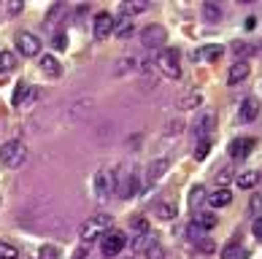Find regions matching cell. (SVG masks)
Here are the masks:
<instances>
[{
    "instance_id": "cell-36",
    "label": "cell",
    "mask_w": 262,
    "mask_h": 259,
    "mask_svg": "<svg viewBox=\"0 0 262 259\" xmlns=\"http://www.w3.org/2000/svg\"><path fill=\"white\" fill-rule=\"evenodd\" d=\"M162 256H165V248H162L160 241H157V243H154L149 251H146V259H162Z\"/></svg>"
},
{
    "instance_id": "cell-18",
    "label": "cell",
    "mask_w": 262,
    "mask_h": 259,
    "mask_svg": "<svg viewBox=\"0 0 262 259\" xmlns=\"http://www.w3.org/2000/svg\"><path fill=\"white\" fill-rule=\"evenodd\" d=\"M222 54H225V49H222L219 43H211V46H203L195 57H198V60H203V62H216Z\"/></svg>"
},
{
    "instance_id": "cell-14",
    "label": "cell",
    "mask_w": 262,
    "mask_h": 259,
    "mask_svg": "<svg viewBox=\"0 0 262 259\" xmlns=\"http://www.w3.org/2000/svg\"><path fill=\"white\" fill-rule=\"evenodd\" d=\"M116 192H119V197L122 200H130L135 197V192H138V178L133 176V173H127L122 181H119V186H116Z\"/></svg>"
},
{
    "instance_id": "cell-9",
    "label": "cell",
    "mask_w": 262,
    "mask_h": 259,
    "mask_svg": "<svg viewBox=\"0 0 262 259\" xmlns=\"http://www.w3.org/2000/svg\"><path fill=\"white\" fill-rule=\"evenodd\" d=\"M114 27H116V19L108 14V11H103V14H98L95 16V22H92V33H95V38L98 41H105L111 33H114Z\"/></svg>"
},
{
    "instance_id": "cell-5",
    "label": "cell",
    "mask_w": 262,
    "mask_h": 259,
    "mask_svg": "<svg viewBox=\"0 0 262 259\" xmlns=\"http://www.w3.org/2000/svg\"><path fill=\"white\" fill-rule=\"evenodd\" d=\"M92 189H95V197L98 200H105L116 189V181H114V173L111 170H98L92 178Z\"/></svg>"
},
{
    "instance_id": "cell-23",
    "label": "cell",
    "mask_w": 262,
    "mask_h": 259,
    "mask_svg": "<svg viewBox=\"0 0 262 259\" xmlns=\"http://www.w3.org/2000/svg\"><path fill=\"white\" fill-rule=\"evenodd\" d=\"M203 16H206L208 22H219L222 19V6L219 3H203Z\"/></svg>"
},
{
    "instance_id": "cell-6",
    "label": "cell",
    "mask_w": 262,
    "mask_h": 259,
    "mask_svg": "<svg viewBox=\"0 0 262 259\" xmlns=\"http://www.w3.org/2000/svg\"><path fill=\"white\" fill-rule=\"evenodd\" d=\"M141 41L146 49H162L165 41H168V30L162 25H149L146 30H141Z\"/></svg>"
},
{
    "instance_id": "cell-15",
    "label": "cell",
    "mask_w": 262,
    "mask_h": 259,
    "mask_svg": "<svg viewBox=\"0 0 262 259\" xmlns=\"http://www.w3.org/2000/svg\"><path fill=\"white\" fill-rule=\"evenodd\" d=\"M246 76H249V62H246V60H244V62L235 60V65H232L230 73H227V84H230V86H235V84L244 81Z\"/></svg>"
},
{
    "instance_id": "cell-25",
    "label": "cell",
    "mask_w": 262,
    "mask_h": 259,
    "mask_svg": "<svg viewBox=\"0 0 262 259\" xmlns=\"http://www.w3.org/2000/svg\"><path fill=\"white\" fill-rule=\"evenodd\" d=\"M16 68V57L11 52H0V73H8Z\"/></svg>"
},
{
    "instance_id": "cell-1",
    "label": "cell",
    "mask_w": 262,
    "mask_h": 259,
    "mask_svg": "<svg viewBox=\"0 0 262 259\" xmlns=\"http://www.w3.org/2000/svg\"><path fill=\"white\" fill-rule=\"evenodd\" d=\"M108 227H111V216L108 214H95V216H90L81 224L79 238L84 243H92V241H98V238H103L105 232H108Z\"/></svg>"
},
{
    "instance_id": "cell-39",
    "label": "cell",
    "mask_w": 262,
    "mask_h": 259,
    "mask_svg": "<svg viewBox=\"0 0 262 259\" xmlns=\"http://www.w3.org/2000/svg\"><path fill=\"white\" fill-rule=\"evenodd\" d=\"M249 208L254 210V214H262V195H259V192H254V195H251V203H249Z\"/></svg>"
},
{
    "instance_id": "cell-34",
    "label": "cell",
    "mask_w": 262,
    "mask_h": 259,
    "mask_svg": "<svg viewBox=\"0 0 262 259\" xmlns=\"http://www.w3.org/2000/svg\"><path fill=\"white\" fill-rule=\"evenodd\" d=\"M208 151H211V138H206V140H200V143H198L195 159H206V157H208Z\"/></svg>"
},
{
    "instance_id": "cell-10",
    "label": "cell",
    "mask_w": 262,
    "mask_h": 259,
    "mask_svg": "<svg viewBox=\"0 0 262 259\" xmlns=\"http://www.w3.org/2000/svg\"><path fill=\"white\" fill-rule=\"evenodd\" d=\"M38 98V89L30 84H19L16 86V92H14V98H11V105H16V108H30V105L35 103Z\"/></svg>"
},
{
    "instance_id": "cell-20",
    "label": "cell",
    "mask_w": 262,
    "mask_h": 259,
    "mask_svg": "<svg viewBox=\"0 0 262 259\" xmlns=\"http://www.w3.org/2000/svg\"><path fill=\"white\" fill-rule=\"evenodd\" d=\"M213 124H216V116H213V113H206V116H203V119L195 124V135H198L200 140H206Z\"/></svg>"
},
{
    "instance_id": "cell-22",
    "label": "cell",
    "mask_w": 262,
    "mask_h": 259,
    "mask_svg": "<svg viewBox=\"0 0 262 259\" xmlns=\"http://www.w3.org/2000/svg\"><path fill=\"white\" fill-rule=\"evenodd\" d=\"M257 181H259V170H246V173H241V176H235V184H238L241 189L257 186Z\"/></svg>"
},
{
    "instance_id": "cell-30",
    "label": "cell",
    "mask_w": 262,
    "mask_h": 259,
    "mask_svg": "<svg viewBox=\"0 0 262 259\" xmlns=\"http://www.w3.org/2000/svg\"><path fill=\"white\" fill-rule=\"evenodd\" d=\"M119 11H122L124 16H133V14L146 11V3H119Z\"/></svg>"
},
{
    "instance_id": "cell-29",
    "label": "cell",
    "mask_w": 262,
    "mask_h": 259,
    "mask_svg": "<svg viewBox=\"0 0 262 259\" xmlns=\"http://www.w3.org/2000/svg\"><path fill=\"white\" fill-rule=\"evenodd\" d=\"M206 197L208 195H206V189H203V186H192V192H189V208H198Z\"/></svg>"
},
{
    "instance_id": "cell-16",
    "label": "cell",
    "mask_w": 262,
    "mask_h": 259,
    "mask_svg": "<svg viewBox=\"0 0 262 259\" xmlns=\"http://www.w3.org/2000/svg\"><path fill=\"white\" fill-rule=\"evenodd\" d=\"M38 65H41V70H43L46 76H52V79L62 73V62H57L54 54H41V62H38Z\"/></svg>"
},
{
    "instance_id": "cell-38",
    "label": "cell",
    "mask_w": 262,
    "mask_h": 259,
    "mask_svg": "<svg viewBox=\"0 0 262 259\" xmlns=\"http://www.w3.org/2000/svg\"><path fill=\"white\" fill-rule=\"evenodd\" d=\"M198 248H200V251H206V254H211L216 246H213L211 238H203V235H200V238H198Z\"/></svg>"
},
{
    "instance_id": "cell-4",
    "label": "cell",
    "mask_w": 262,
    "mask_h": 259,
    "mask_svg": "<svg viewBox=\"0 0 262 259\" xmlns=\"http://www.w3.org/2000/svg\"><path fill=\"white\" fill-rule=\"evenodd\" d=\"M124 246H127V235L119 232V229H108V232H105V235L100 238L103 256H116Z\"/></svg>"
},
{
    "instance_id": "cell-8",
    "label": "cell",
    "mask_w": 262,
    "mask_h": 259,
    "mask_svg": "<svg viewBox=\"0 0 262 259\" xmlns=\"http://www.w3.org/2000/svg\"><path fill=\"white\" fill-rule=\"evenodd\" d=\"M254 149H257V140H254V138H251V135H241V138H235V140H230L227 154H230L232 159H246Z\"/></svg>"
},
{
    "instance_id": "cell-33",
    "label": "cell",
    "mask_w": 262,
    "mask_h": 259,
    "mask_svg": "<svg viewBox=\"0 0 262 259\" xmlns=\"http://www.w3.org/2000/svg\"><path fill=\"white\" fill-rule=\"evenodd\" d=\"M41 259H62V254H60V248L57 246H41Z\"/></svg>"
},
{
    "instance_id": "cell-11",
    "label": "cell",
    "mask_w": 262,
    "mask_h": 259,
    "mask_svg": "<svg viewBox=\"0 0 262 259\" xmlns=\"http://www.w3.org/2000/svg\"><path fill=\"white\" fill-rule=\"evenodd\" d=\"M192 227H198L200 232H211V229L216 227V214H208V210H198V214L192 216Z\"/></svg>"
},
{
    "instance_id": "cell-32",
    "label": "cell",
    "mask_w": 262,
    "mask_h": 259,
    "mask_svg": "<svg viewBox=\"0 0 262 259\" xmlns=\"http://www.w3.org/2000/svg\"><path fill=\"white\" fill-rule=\"evenodd\" d=\"M251 52H254V49H251L249 43H244V41H235V43H232V54H238L241 62H244V57H249Z\"/></svg>"
},
{
    "instance_id": "cell-13",
    "label": "cell",
    "mask_w": 262,
    "mask_h": 259,
    "mask_svg": "<svg viewBox=\"0 0 262 259\" xmlns=\"http://www.w3.org/2000/svg\"><path fill=\"white\" fill-rule=\"evenodd\" d=\"M249 256V248L241 246V238L235 235L232 241L225 246V251H222V259H246Z\"/></svg>"
},
{
    "instance_id": "cell-24",
    "label": "cell",
    "mask_w": 262,
    "mask_h": 259,
    "mask_svg": "<svg viewBox=\"0 0 262 259\" xmlns=\"http://www.w3.org/2000/svg\"><path fill=\"white\" fill-rule=\"evenodd\" d=\"M200 103H203V95L200 92H192V95H184V98H181V108L184 111H192V108H198Z\"/></svg>"
},
{
    "instance_id": "cell-37",
    "label": "cell",
    "mask_w": 262,
    "mask_h": 259,
    "mask_svg": "<svg viewBox=\"0 0 262 259\" xmlns=\"http://www.w3.org/2000/svg\"><path fill=\"white\" fill-rule=\"evenodd\" d=\"M52 46H54L57 52H62L65 46H68V35H65V33H54V41H52Z\"/></svg>"
},
{
    "instance_id": "cell-21",
    "label": "cell",
    "mask_w": 262,
    "mask_h": 259,
    "mask_svg": "<svg viewBox=\"0 0 262 259\" xmlns=\"http://www.w3.org/2000/svg\"><path fill=\"white\" fill-rule=\"evenodd\" d=\"M154 243H157V235H154V232H143V235H138V238H135L133 248H135V251H141V254H146V251H149V248H151Z\"/></svg>"
},
{
    "instance_id": "cell-31",
    "label": "cell",
    "mask_w": 262,
    "mask_h": 259,
    "mask_svg": "<svg viewBox=\"0 0 262 259\" xmlns=\"http://www.w3.org/2000/svg\"><path fill=\"white\" fill-rule=\"evenodd\" d=\"M114 30H116V38H119V41H124V38L133 35V22H130V19H124V22H122L119 27H114Z\"/></svg>"
},
{
    "instance_id": "cell-26",
    "label": "cell",
    "mask_w": 262,
    "mask_h": 259,
    "mask_svg": "<svg viewBox=\"0 0 262 259\" xmlns=\"http://www.w3.org/2000/svg\"><path fill=\"white\" fill-rule=\"evenodd\" d=\"M0 259H19V248L8 241H0Z\"/></svg>"
},
{
    "instance_id": "cell-41",
    "label": "cell",
    "mask_w": 262,
    "mask_h": 259,
    "mask_svg": "<svg viewBox=\"0 0 262 259\" xmlns=\"http://www.w3.org/2000/svg\"><path fill=\"white\" fill-rule=\"evenodd\" d=\"M6 8H8V14H11V16H16V14H22V8H25V6H22V3H16V0H11V3H8Z\"/></svg>"
},
{
    "instance_id": "cell-40",
    "label": "cell",
    "mask_w": 262,
    "mask_h": 259,
    "mask_svg": "<svg viewBox=\"0 0 262 259\" xmlns=\"http://www.w3.org/2000/svg\"><path fill=\"white\" fill-rule=\"evenodd\" d=\"M251 232H254V238L262 243V216H257V219H254V224H251Z\"/></svg>"
},
{
    "instance_id": "cell-28",
    "label": "cell",
    "mask_w": 262,
    "mask_h": 259,
    "mask_svg": "<svg viewBox=\"0 0 262 259\" xmlns=\"http://www.w3.org/2000/svg\"><path fill=\"white\" fill-rule=\"evenodd\" d=\"M230 181H235V170H230V168H222L219 173H216V184L222 186V189H227V184Z\"/></svg>"
},
{
    "instance_id": "cell-35",
    "label": "cell",
    "mask_w": 262,
    "mask_h": 259,
    "mask_svg": "<svg viewBox=\"0 0 262 259\" xmlns=\"http://www.w3.org/2000/svg\"><path fill=\"white\" fill-rule=\"evenodd\" d=\"M133 229H138V232L143 235V232H151V229H149V222H146V219H143V216H133Z\"/></svg>"
},
{
    "instance_id": "cell-3",
    "label": "cell",
    "mask_w": 262,
    "mask_h": 259,
    "mask_svg": "<svg viewBox=\"0 0 262 259\" xmlns=\"http://www.w3.org/2000/svg\"><path fill=\"white\" fill-rule=\"evenodd\" d=\"M27 157V149L22 140H8L0 146V162H3L6 168H19Z\"/></svg>"
},
{
    "instance_id": "cell-7",
    "label": "cell",
    "mask_w": 262,
    "mask_h": 259,
    "mask_svg": "<svg viewBox=\"0 0 262 259\" xmlns=\"http://www.w3.org/2000/svg\"><path fill=\"white\" fill-rule=\"evenodd\" d=\"M16 46L25 57H38L41 54V38L33 35L30 30H19L16 33Z\"/></svg>"
},
{
    "instance_id": "cell-2",
    "label": "cell",
    "mask_w": 262,
    "mask_h": 259,
    "mask_svg": "<svg viewBox=\"0 0 262 259\" xmlns=\"http://www.w3.org/2000/svg\"><path fill=\"white\" fill-rule=\"evenodd\" d=\"M154 65H157V70L162 76H168V79H179L181 76V65H179V49H160L157 60H154Z\"/></svg>"
},
{
    "instance_id": "cell-27",
    "label": "cell",
    "mask_w": 262,
    "mask_h": 259,
    "mask_svg": "<svg viewBox=\"0 0 262 259\" xmlns=\"http://www.w3.org/2000/svg\"><path fill=\"white\" fill-rule=\"evenodd\" d=\"M154 214H157L160 219H165V222H168V219L176 216V205H173V203H160L157 208H154Z\"/></svg>"
},
{
    "instance_id": "cell-19",
    "label": "cell",
    "mask_w": 262,
    "mask_h": 259,
    "mask_svg": "<svg viewBox=\"0 0 262 259\" xmlns=\"http://www.w3.org/2000/svg\"><path fill=\"white\" fill-rule=\"evenodd\" d=\"M165 170H168V159L151 162V165L146 168V184H154L157 178H162V176H165Z\"/></svg>"
},
{
    "instance_id": "cell-17",
    "label": "cell",
    "mask_w": 262,
    "mask_h": 259,
    "mask_svg": "<svg viewBox=\"0 0 262 259\" xmlns=\"http://www.w3.org/2000/svg\"><path fill=\"white\" fill-rule=\"evenodd\" d=\"M206 200H208L211 208H225V205L232 203V192L230 189H216V192H211Z\"/></svg>"
},
{
    "instance_id": "cell-12",
    "label": "cell",
    "mask_w": 262,
    "mask_h": 259,
    "mask_svg": "<svg viewBox=\"0 0 262 259\" xmlns=\"http://www.w3.org/2000/svg\"><path fill=\"white\" fill-rule=\"evenodd\" d=\"M259 105L262 103L257 98H246L244 103H241V111H238L241 113V122H254L259 116Z\"/></svg>"
}]
</instances>
